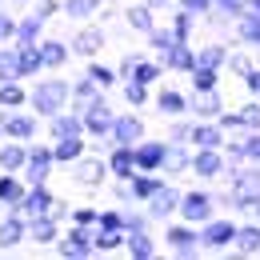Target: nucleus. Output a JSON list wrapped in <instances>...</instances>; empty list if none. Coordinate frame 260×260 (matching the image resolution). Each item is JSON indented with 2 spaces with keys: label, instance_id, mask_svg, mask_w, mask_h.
Instances as JSON below:
<instances>
[{
  "label": "nucleus",
  "instance_id": "24",
  "mask_svg": "<svg viewBox=\"0 0 260 260\" xmlns=\"http://www.w3.org/2000/svg\"><path fill=\"white\" fill-rule=\"evenodd\" d=\"M192 144H168V156H164V176L172 180V176H192Z\"/></svg>",
  "mask_w": 260,
  "mask_h": 260
},
{
  "label": "nucleus",
  "instance_id": "50",
  "mask_svg": "<svg viewBox=\"0 0 260 260\" xmlns=\"http://www.w3.org/2000/svg\"><path fill=\"white\" fill-rule=\"evenodd\" d=\"M100 228H124V204L120 208H100Z\"/></svg>",
  "mask_w": 260,
  "mask_h": 260
},
{
  "label": "nucleus",
  "instance_id": "22",
  "mask_svg": "<svg viewBox=\"0 0 260 260\" xmlns=\"http://www.w3.org/2000/svg\"><path fill=\"white\" fill-rule=\"evenodd\" d=\"M160 60L168 72H176V76H188L196 68V48H192V40H176L168 52H160Z\"/></svg>",
  "mask_w": 260,
  "mask_h": 260
},
{
  "label": "nucleus",
  "instance_id": "42",
  "mask_svg": "<svg viewBox=\"0 0 260 260\" xmlns=\"http://www.w3.org/2000/svg\"><path fill=\"white\" fill-rule=\"evenodd\" d=\"M0 108H28V88H24V80H4L0 84Z\"/></svg>",
  "mask_w": 260,
  "mask_h": 260
},
{
  "label": "nucleus",
  "instance_id": "14",
  "mask_svg": "<svg viewBox=\"0 0 260 260\" xmlns=\"http://www.w3.org/2000/svg\"><path fill=\"white\" fill-rule=\"evenodd\" d=\"M180 196H184V188L168 180V184H164V188L152 196V200H144V208H148V216H152L156 224H164V220H172V216H176V208H180Z\"/></svg>",
  "mask_w": 260,
  "mask_h": 260
},
{
  "label": "nucleus",
  "instance_id": "30",
  "mask_svg": "<svg viewBox=\"0 0 260 260\" xmlns=\"http://www.w3.org/2000/svg\"><path fill=\"white\" fill-rule=\"evenodd\" d=\"M44 28H48V20H44V16H36L32 8H28L24 16H16V36H12V44H40Z\"/></svg>",
  "mask_w": 260,
  "mask_h": 260
},
{
  "label": "nucleus",
  "instance_id": "18",
  "mask_svg": "<svg viewBox=\"0 0 260 260\" xmlns=\"http://www.w3.org/2000/svg\"><path fill=\"white\" fill-rule=\"evenodd\" d=\"M224 92L220 88H208V92H188V112H192L196 120H216L220 112H224Z\"/></svg>",
  "mask_w": 260,
  "mask_h": 260
},
{
  "label": "nucleus",
  "instance_id": "43",
  "mask_svg": "<svg viewBox=\"0 0 260 260\" xmlns=\"http://www.w3.org/2000/svg\"><path fill=\"white\" fill-rule=\"evenodd\" d=\"M208 88H220V68L196 64L192 72H188V92H208Z\"/></svg>",
  "mask_w": 260,
  "mask_h": 260
},
{
  "label": "nucleus",
  "instance_id": "29",
  "mask_svg": "<svg viewBox=\"0 0 260 260\" xmlns=\"http://www.w3.org/2000/svg\"><path fill=\"white\" fill-rule=\"evenodd\" d=\"M88 148H92L88 136H60V140H52V156H56V164H64V168L72 160H80Z\"/></svg>",
  "mask_w": 260,
  "mask_h": 260
},
{
  "label": "nucleus",
  "instance_id": "57",
  "mask_svg": "<svg viewBox=\"0 0 260 260\" xmlns=\"http://www.w3.org/2000/svg\"><path fill=\"white\" fill-rule=\"evenodd\" d=\"M216 196V208H232V188H212Z\"/></svg>",
  "mask_w": 260,
  "mask_h": 260
},
{
  "label": "nucleus",
  "instance_id": "7",
  "mask_svg": "<svg viewBox=\"0 0 260 260\" xmlns=\"http://www.w3.org/2000/svg\"><path fill=\"white\" fill-rule=\"evenodd\" d=\"M228 172V156L224 148H196L192 152V176L200 184H220Z\"/></svg>",
  "mask_w": 260,
  "mask_h": 260
},
{
  "label": "nucleus",
  "instance_id": "6",
  "mask_svg": "<svg viewBox=\"0 0 260 260\" xmlns=\"http://www.w3.org/2000/svg\"><path fill=\"white\" fill-rule=\"evenodd\" d=\"M56 256H64V260H88V256H96L92 228L72 224V220H68V228L60 232V240H56Z\"/></svg>",
  "mask_w": 260,
  "mask_h": 260
},
{
  "label": "nucleus",
  "instance_id": "17",
  "mask_svg": "<svg viewBox=\"0 0 260 260\" xmlns=\"http://www.w3.org/2000/svg\"><path fill=\"white\" fill-rule=\"evenodd\" d=\"M228 256H260V220L256 216H248V220H240L236 228V240H232V248H228Z\"/></svg>",
  "mask_w": 260,
  "mask_h": 260
},
{
  "label": "nucleus",
  "instance_id": "62",
  "mask_svg": "<svg viewBox=\"0 0 260 260\" xmlns=\"http://www.w3.org/2000/svg\"><path fill=\"white\" fill-rule=\"evenodd\" d=\"M252 216H256V220H260V208H256V212H252Z\"/></svg>",
  "mask_w": 260,
  "mask_h": 260
},
{
  "label": "nucleus",
  "instance_id": "39",
  "mask_svg": "<svg viewBox=\"0 0 260 260\" xmlns=\"http://www.w3.org/2000/svg\"><path fill=\"white\" fill-rule=\"evenodd\" d=\"M100 92H104V88H100L96 80H92L88 72H80V76L72 80V108H80V112H84V104H92Z\"/></svg>",
  "mask_w": 260,
  "mask_h": 260
},
{
  "label": "nucleus",
  "instance_id": "31",
  "mask_svg": "<svg viewBox=\"0 0 260 260\" xmlns=\"http://www.w3.org/2000/svg\"><path fill=\"white\" fill-rule=\"evenodd\" d=\"M128 184H132V200H136V204H144V200H152V196L168 184V176H164V172H136Z\"/></svg>",
  "mask_w": 260,
  "mask_h": 260
},
{
  "label": "nucleus",
  "instance_id": "23",
  "mask_svg": "<svg viewBox=\"0 0 260 260\" xmlns=\"http://www.w3.org/2000/svg\"><path fill=\"white\" fill-rule=\"evenodd\" d=\"M40 56H44V72H60L72 60V44L60 36H40Z\"/></svg>",
  "mask_w": 260,
  "mask_h": 260
},
{
  "label": "nucleus",
  "instance_id": "2",
  "mask_svg": "<svg viewBox=\"0 0 260 260\" xmlns=\"http://www.w3.org/2000/svg\"><path fill=\"white\" fill-rule=\"evenodd\" d=\"M164 248H168V256L176 260H196L204 256V248H200V224H188V220H164Z\"/></svg>",
  "mask_w": 260,
  "mask_h": 260
},
{
  "label": "nucleus",
  "instance_id": "44",
  "mask_svg": "<svg viewBox=\"0 0 260 260\" xmlns=\"http://www.w3.org/2000/svg\"><path fill=\"white\" fill-rule=\"evenodd\" d=\"M192 124H196V116H172L168 120V144H192Z\"/></svg>",
  "mask_w": 260,
  "mask_h": 260
},
{
  "label": "nucleus",
  "instance_id": "35",
  "mask_svg": "<svg viewBox=\"0 0 260 260\" xmlns=\"http://www.w3.org/2000/svg\"><path fill=\"white\" fill-rule=\"evenodd\" d=\"M124 240L128 232L124 228H92V244H96V256H108V252H124Z\"/></svg>",
  "mask_w": 260,
  "mask_h": 260
},
{
  "label": "nucleus",
  "instance_id": "41",
  "mask_svg": "<svg viewBox=\"0 0 260 260\" xmlns=\"http://www.w3.org/2000/svg\"><path fill=\"white\" fill-rule=\"evenodd\" d=\"M120 96H124L128 108L144 112V108L152 104V88H148V84H140V80H120Z\"/></svg>",
  "mask_w": 260,
  "mask_h": 260
},
{
  "label": "nucleus",
  "instance_id": "60",
  "mask_svg": "<svg viewBox=\"0 0 260 260\" xmlns=\"http://www.w3.org/2000/svg\"><path fill=\"white\" fill-rule=\"evenodd\" d=\"M12 4H28V8H32V4H36V0H12Z\"/></svg>",
  "mask_w": 260,
  "mask_h": 260
},
{
  "label": "nucleus",
  "instance_id": "10",
  "mask_svg": "<svg viewBox=\"0 0 260 260\" xmlns=\"http://www.w3.org/2000/svg\"><path fill=\"white\" fill-rule=\"evenodd\" d=\"M28 244V216L20 208H4V220H0V252H12Z\"/></svg>",
  "mask_w": 260,
  "mask_h": 260
},
{
  "label": "nucleus",
  "instance_id": "36",
  "mask_svg": "<svg viewBox=\"0 0 260 260\" xmlns=\"http://www.w3.org/2000/svg\"><path fill=\"white\" fill-rule=\"evenodd\" d=\"M256 48H248V44H232V52H228V72L236 76V80H244L252 68H256Z\"/></svg>",
  "mask_w": 260,
  "mask_h": 260
},
{
  "label": "nucleus",
  "instance_id": "28",
  "mask_svg": "<svg viewBox=\"0 0 260 260\" xmlns=\"http://www.w3.org/2000/svg\"><path fill=\"white\" fill-rule=\"evenodd\" d=\"M28 164V140H0V172H24Z\"/></svg>",
  "mask_w": 260,
  "mask_h": 260
},
{
  "label": "nucleus",
  "instance_id": "45",
  "mask_svg": "<svg viewBox=\"0 0 260 260\" xmlns=\"http://www.w3.org/2000/svg\"><path fill=\"white\" fill-rule=\"evenodd\" d=\"M144 44H148V48H152V56H160V52H168V48H172V44H176V36H172V28H168V24H156V28H152V32L144 36Z\"/></svg>",
  "mask_w": 260,
  "mask_h": 260
},
{
  "label": "nucleus",
  "instance_id": "21",
  "mask_svg": "<svg viewBox=\"0 0 260 260\" xmlns=\"http://www.w3.org/2000/svg\"><path fill=\"white\" fill-rule=\"evenodd\" d=\"M60 220L52 216V212H44V216H28V240L40 244V248H56V240H60Z\"/></svg>",
  "mask_w": 260,
  "mask_h": 260
},
{
  "label": "nucleus",
  "instance_id": "40",
  "mask_svg": "<svg viewBox=\"0 0 260 260\" xmlns=\"http://www.w3.org/2000/svg\"><path fill=\"white\" fill-rule=\"evenodd\" d=\"M196 12H188V8H180V4H172V16H168V28H172V36L176 40H192L196 32Z\"/></svg>",
  "mask_w": 260,
  "mask_h": 260
},
{
  "label": "nucleus",
  "instance_id": "32",
  "mask_svg": "<svg viewBox=\"0 0 260 260\" xmlns=\"http://www.w3.org/2000/svg\"><path fill=\"white\" fill-rule=\"evenodd\" d=\"M28 192L20 172H0V208H20V200Z\"/></svg>",
  "mask_w": 260,
  "mask_h": 260
},
{
  "label": "nucleus",
  "instance_id": "58",
  "mask_svg": "<svg viewBox=\"0 0 260 260\" xmlns=\"http://www.w3.org/2000/svg\"><path fill=\"white\" fill-rule=\"evenodd\" d=\"M148 4H152V8H156V12H160V8H172V4H176V0H148Z\"/></svg>",
  "mask_w": 260,
  "mask_h": 260
},
{
  "label": "nucleus",
  "instance_id": "12",
  "mask_svg": "<svg viewBox=\"0 0 260 260\" xmlns=\"http://www.w3.org/2000/svg\"><path fill=\"white\" fill-rule=\"evenodd\" d=\"M152 108L160 112L164 120H172V116H192V112H188V92L176 88V84H160V88L152 92Z\"/></svg>",
  "mask_w": 260,
  "mask_h": 260
},
{
  "label": "nucleus",
  "instance_id": "56",
  "mask_svg": "<svg viewBox=\"0 0 260 260\" xmlns=\"http://www.w3.org/2000/svg\"><path fill=\"white\" fill-rule=\"evenodd\" d=\"M240 84H244V92H248V96H260V64L252 68V72H248Z\"/></svg>",
  "mask_w": 260,
  "mask_h": 260
},
{
  "label": "nucleus",
  "instance_id": "46",
  "mask_svg": "<svg viewBox=\"0 0 260 260\" xmlns=\"http://www.w3.org/2000/svg\"><path fill=\"white\" fill-rule=\"evenodd\" d=\"M240 116H244V128L248 132H260V96L244 100V104H240Z\"/></svg>",
  "mask_w": 260,
  "mask_h": 260
},
{
  "label": "nucleus",
  "instance_id": "33",
  "mask_svg": "<svg viewBox=\"0 0 260 260\" xmlns=\"http://www.w3.org/2000/svg\"><path fill=\"white\" fill-rule=\"evenodd\" d=\"M228 132L220 128V120H196L192 124V148H224Z\"/></svg>",
  "mask_w": 260,
  "mask_h": 260
},
{
  "label": "nucleus",
  "instance_id": "63",
  "mask_svg": "<svg viewBox=\"0 0 260 260\" xmlns=\"http://www.w3.org/2000/svg\"><path fill=\"white\" fill-rule=\"evenodd\" d=\"M0 8H4V0H0Z\"/></svg>",
  "mask_w": 260,
  "mask_h": 260
},
{
  "label": "nucleus",
  "instance_id": "54",
  "mask_svg": "<svg viewBox=\"0 0 260 260\" xmlns=\"http://www.w3.org/2000/svg\"><path fill=\"white\" fill-rule=\"evenodd\" d=\"M244 156L252 164H260V132H248V136H244Z\"/></svg>",
  "mask_w": 260,
  "mask_h": 260
},
{
  "label": "nucleus",
  "instance_id": "25",
  "mask_svg": "<svg viewBox=\"0 0 260 260\" xmlns=\"http://www.w3.org/2000/svg\"><path fill=\"white\" fill-rule=\"evenodd\" d=\"M228 52H232V44H228V40H220V36H212V40H204V44L196 48V64L220 68V72H224V68H228Z\"/></svg>",
  "mask_w": 260,
  "mask_h": 260
},
{
  "label": "nucleus",
  "instance_id": "26",
  "mask_svg": "<svg viewBox=\"0 0 260 260\" xmlns=\"http://www.w3.org/2000/svg\"><path fill=\"white\" fill-rule=\"evenodd\" d=\"M20 80H32L44 72V56H40V44H16V68H12Z\"/></svg>",
  "mask_w": 260,
  "mask_h": 260
},
{
  "label": "nucleus",
  "instance_id": "48",
  "mask_svg": "<svg viewBox=\"0 0 260 260\" xmlns=\"http://www.w3.org/2000/svg\"><path fill=\"white\" fill-rule=\"evenodd\" d=\"M216 120H220V128H224V132H248V128H244V116H240V108H224Z\"/></svg>",
  "mask_w": 260,
  "mask_h": 260
},
{
  "label": "nucleus",
  "instance_id": "20",
  "mask_svg": "<svg viewBox=\"0 0 260 260\" xmlns=\"http://www.w3.org/2000/svg\"><path fill=\"white\" fill-rule=\"evenodd\" d=\"M164 156H168V140H152V136L136 140V168L140 172H160Z\"/></svg>",
  "mask_w": 260,
  "mask_h": 260
},
{
  "label": "nucleus",
  "instance_id": "5",
  "mask_svg": "<svg viewBox=\"0 0 260 260\" xmlns=\"http://www.w3.org/2000/svg\"><path fill=\"white\" fill-rule=\"evenodd\" d=\"M236 228H240V220H232V216L204 220V224H200V248H204V256H208V252H228L232 240H236Z\"/></svg>",
  "mask_w": 260,
  "mask_h": 260
},
{
  "label": "nucleus",
  "instance_id": "16",
  "mask_svg": "<svg viewBox=\"0 0 260 260\" xmlns=\"http://www.w3.org/2000/svg\"><path fill=\"white\" fill-rule=\"evenodd\" d=\"M120 16H124V28L136 32V36H148L156 28V8H152L148 0H128V8H124Z\"/></svg>",
  "mask_w": 260,
  "mask_h": 260
},
{
  "label": "nucleus",
  "instance_id": "51",
  "mask_svg": "<svg viewBox=\"0 0 260 260\" xmlns=\"http://www.w3.org/2000/svg\"><path fill=\"white\" fill-rule=\"evenodd\" d=\"M112 200H116V204H136V200H132V184H128V180H112Z\"/></svg>",
  "mask_w": 260,
  "mask_h": 260
},
{
  "label": "nucleus",
  "instance_id": "3",
  "mask_svg": "<svg viewBox=\"0 0 260 260\" xmlns=\"http://www.w3.org/2000/svg\"><path fill=\"white\" fill-rule=\"evenodd\" d=\"M68 172H72V184H80V188H88V192H96V188H104L112 176H108V160H104V152H84L80 160L68 164Z\"/></svg>",
  "mask_w": 260,
  "mask_h": 260
},
{
  "label": "nucleus",
  "instance_id": "61",
  "mask_svg": "<svg viewBox=\"0 0 260 260\" xmlns=\"http://www.w3.org/2000/svg\"><path fill=\"white\" fill-rule=\"evenodd\" d=\"M0 140H4V124H0Z\"/></svg>",
  "mask_w": 260,
  "mask_h": 260
},
{
  "label": "nucleus",
  "instance_id": "59",
  "mask_svg": "<svg viewBox=\"0 0 260 260\" xmlns=\"http://www.w3.org/2000/svg\"><path fill=\"white\" fill-rule=\"evenodd\" d=\"M244 8H252V12H260V0H244Z\"/></svg>",
  "mask_w": 260,
  "mask_h": 260
},
{
  "label": "nucleus",
  "instance_id": "15",
  "mask_svg": "<svg viewBox=\"0 0 260 260\" xmlns=\"http://www.w3.org/2000/svg\"><path fill=\"white\" fill-rule=\"evenodd\" d=\"M136 140H144V116H140L136 108L116 112L112 132H108V144H136Z\"/></svg>",
  "mask_w": 260,
  "mask_h": 260
},
{
  "label": "nucleus",
  "instance_id": "37",
  "mask_svg": "<svg viewBox=\"0 0 260 260\" xmlns=\"http://www.w3.org/2000/svg\"><path fill=\"white\" fill-rule=\"evenodd\" d=\"M84 72H88V76L96 80L104 92L120 88V72H116V64H104V60H96V56H92V60H84Z\"/></svg>",
  "mask_w": 260,
  "mask_h": 260
},
{
  "label": "nucleus",
  "instance_id": "47",
  "mask_svg": "<svg viewBox=\"0 0 260 260\" xmlns=\"http://www.w3.org/2000/svg\"><path fill=\"white\" fill-rule=\"evenodd\" d=\"M72 224L96 228V224H100V208H92V204H80V208H72Z\"/></svg>",
  "mask_w": 260,
  "mask_h": 260
},
{
  "label": "nucleus",
  "instance_id": "8",
  "mask_svg": "<svg viewBox=\"0 0 260 260\" xmlns=\"http://www.w3.org/2000/svg\"><path fill=\"white\" fill-rule=\"evenodd\" d=\"M0 124L8 140H36L40 132V116L32 108H0Z\"/></svg>",
  "mask_w": 260,
  "mask_h": 260
},
{
  "label": "nucleus",
  "instance_id": "49",
  "mask_svg": "<svg viewBox=\"0 0 260 260\" xmlns=\"http://www.w3.org/2000/svg\"><path fill=\"white\" fill-rule=\"evenodd\" d=\"M12 36H16V16L0 8V44H12Z\"/></svg>",
  "mask_w": 260,
  "mask_h": 260
},
{
  "label": "nucleus",
  "instance_id": "55",
  "mask_svg": "<svg viewBox=\"0 0 260 260\" xmlns=\"http://www.w3.org/2000/svg\"><path fill=\"white\" fill-rule=\"evenodd\" d=\"M180 8H188V12H196V16H208L212 12V0H176Z\"/></svg>",
  "mask_w": 260,
  "mask_h": 260
},
{
  "label": "nucleus",
  "instance_id": "34",
  "mask_svg": "<svg viewBox=\"0 0 260 260\" xmlns=\"http://www.w3.org/2000/svg\"><path fill=\"white\" fill-rule=\"evenodd\" d=\"M124 252L132 260H152L160 252V244H156V236H152V228H144V232H128V240H124Z\"/></svg>",
  "mask_w": 260,
  "mask_h": 260
},
{
  "label": "nucleus",
  "instance_id": "19",
  "mask_svg": "<svg viewBox=\"0 0 260 260\" xmlns=\"http://www.w3.org/2000/svg\"><path fill=\"white\" fill-rule=\"evenodd\" d=\"M44 124H48V140H60V136H84V112L68 104L64 112L48 116Z\"/></svg>",
  "mask_w": 260,
  "mask_h": 260
},
{
  "label": "nucleus",
  "instance_id": "9",
  "mask_svg": "<svg viewBox=\"0 0 260 260\" xmlns=\"http://www.w3.org/2000/svg\"><path fill=\"white\" fill-rule=\"evenodd\" d=\"M52 168H56L52 144H36V140H28V164H24V172H20L24 184H48Z\"/></svg>",
  "mask_w": 260,
  "mask_h": 260
},
{
  "label": "nucleus",
  "instance_id": "13",
  "mask_svg": "<svg viewBox=\"0 0 260 260\" xmlns=\"http://www.w3.org/2000/svg\"><path fill=\"white\" fill-rule=\"evenodd\" d=\"M104 160H108V176L112 180H132L140 172L136 168V144H108Z\"/></svg>",
  "mask_w": 260,
  "mask_h": 260
},
{
  "label": "nucleus",
  "instance_id": "53",
  "mask_svg": "<svg viewBox=\"0 0 260 260\" xmlns=\"http://www.w3.org/2000/svg\"><path fill=\"white\" fill-rule=\"evenodd\" d=\"M212 8H216V12H224V16H232V20H236V16L244 12V0H212Z\"/></svg>",
  "mask_w": 260,
  "mask_h": 260
},
{
  "label": "nucleus",
  "instance_id": "11",
  "mask_svg": "<svg viewBox=\"0 0 260 260\" xmlns=\"http://www.w3.org/2000/svg\"><path fill=\"white\" fill-rule=\"evenodd\" d=\"M104 40H108V32L100 28V24H92V20H84L76 32H72V56H80V60H92V56H100V48H104Z\"/></svg>",
  "mask_w": 260,
  "mask_h": 260
},
{
  "label": "nucleus",
  "instance_id": "38",
  "mask_svg": "<svg viewBox=\"0 0 260 260\" xmlns=\"http://www.w3.org/2000/svg\"><path fill=\"white\" fill-rule=\"evenodd\" d=\"M100 8H104V0H64L60 16L76 20V24H84V20H96V16H100Z\"/></svg>",
  "mask_w": 260,
  "mask_h": 260
},
{
  "label": "nucleus",
  "instance_id": "27",
  "mask_svg": "<svg viewBox=\"0 0 260 260\" xmlns=\"http://www.w3.org/2000/svg\"><path fill=\"white\" fill-rule=\"evenodd\" d=\"M52 204H56V196L48 184H28V192L20 200V212L24 216H44V212H52Z\"/></svg>",
  "mask_w": 260,
  "mask_h": 260
},
{
  "label": "nucleus",
  "instance_id": "1",
  "mask_svg": "<svg viewBox=\"0 0 260 260\" xmlns=\"http://www.w3.org/2000/svg\"><path fill=\"white\" fill-rule=\"evenodd\" d=\"M68 104H72V80H64V76L36 80L32 88H28V108H32L40 120H48V116L64 112Z\"/></svg>",
  "mask_w": 260,
  "mask_h": 260
},
{
  "label": "nucleus",
  "instance_id": "52",
  "mask_svg": "<svg viewBox=\"0 0 260 260\" xmlns=\"http://www.w3.org/2000/svg\"><path fill=\"white\" fill-rule=\"evenodd\" d=\"M140 56H144V52H124V56L116 60V72H120V80H128V76H132V68H136V60H140Z\"/></svg>",
  "mask_w": 260,
  "mask_h": 260
},
{
  "label": "nucleus",
  "instance_id": "4",
  "mask_svg": "<svg viewBox=\"0 0 260 260\" xmlns=\"http://www.w3.org/2000/svg\"><path fill=\"white\" fill-rule=\"evenodd\" d=\"M176 216H180V220H188V224H204V220H212V216H216V196H212V184L184 188Z\"/></svg>",
  "mask_w": 260,
  "mask_h": 260
}]
</instances>
